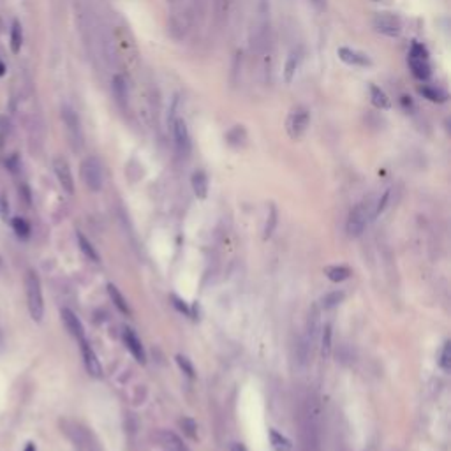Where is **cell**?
Returning a JSON list of instances; mask_svg holds the SVG:
<instances>
[{"label": "cell", "instance_id": "6da1fadb", "mask_svg": "<svg viewBox=\"0 0 451 451\" xmlns=\"http://www.w3.org/2000/svg\"><path fill=\"white\" fill-rule=\"evenodd\" d=\"M25 293H26V307H29L30 317L36 323H41L44 316V298L41 280L34 270H29L25 275Z\"/></svg>", "mask_w": 451, "mask_h": 451}, {"label": "cell", "instance_id": "7a4b0ae2", "mask_svg": "<svg viewBox=\"0 0 451 451\" xmlns=\"http://www.w3.org/2000/svg\"><path fill=\"white\" fill-rule=\"evenodd\" d=\"M62 430L72 442L76 451H97V442H95L94 435L83 425L67 419V421H62Z\"/></svg>", "mask_w": 451, "mask_h": 451}, {"label": "cell", "instance_id": "3957f363", "mask_svg": "<svg viewBox=\"0 0 451 451\" xmlns=\"http://www.w3.org/2000/svg\"><path fill=\"white\" fill-rule=\"evenodd\" d=\"M81 178L85 182V185L89 187L92 192H99L102 189V183H104V171H102V166L99 162V159L95 157H87L81 162Z\"/></svg>", "mask_w": 451, "mask_h": 451}, {"label": "cell", "instance_id": "277c9868", "mask_svg": "<svg viewBox=\"0 0 451 451\" xmlns=\"http://www.w3.org/2000/svg\"><path fill=\"white\" fill-rule=\"evenodd\" d=\"M62 120H64V125H66L69 143L72 145L74 150H79L83 145V129H81V122H79L78 113H76L71 106H64Z\"/></svg>", "mask_w": 451, "mask_h": 451}, {"label": "cell", "instance_id": "5b68a950", "mask_svg": "<svg viewBox=\"0 0 451 451\" xmlns=\"http://www.w3.org/2000/svg\"><path fill=\"white\" fill-rule=\"evenodd\" d=\"M370 205L369 201H361L360 205H356L353 210H351L349 213V219H347V233H349V236H360L363 233V229L367 228V224H369L370 217H372V213H370Z\"/></svg>", "mask_w": 451, "mask_h": 451}, {"label": "cell", "instance_id": "8992f818", "mask_svg": "<svg viewBox=\"0 0 451 451\" xmlns=\"http://www.w3.org/2000/svg\"><path fill=\"white\" fill-rule=\"evenodd\" d=\"M308 124H311V111L303 106H298L294 108L288 117V122H286V129H288V134L291 139H300L301 136L305 134Z\"/></svg>", "mask_w": 451, "mask_h": 451}, {"label": "cell", "instance_id": "52a82bcc", "mask_svg": "<svg viewBox=\"0 0 451 451\" xmlns=\"http://www.w3.org/2000/svg\"><path fill=\"white\" fill-rule=\"evenodd\" d=\"M372 25L374 29H376V32L383 34L386 37H399L400 32H402L400 18L389 13H377L376 16H374Z\"/></svg>", "mask_w": 451, "mask_h": 451}, {"label": "cell", "instance_id": "ba28073f", "mask_svg": "<svg viewBox=\"0 0 451 451\" xmlns=\"http://www.w3.org/2000/svg\"><path fill=\"white\" fill-rule=\"evenodd\" d=\"M171 132H173L175 148H177L178 155L187 157L190 154V136L185 120L183 118H173L171 120Z\"/></svg>", "mask_w": 451, "mask_h": 451}, {"label": "cell", "instance_id": "9c48e42d", "mask_svg": "<svg viewBox=\"0 0 451 451\" xmlns=\"http://www.w3.org/2000/svg\"><path fill=\"white\" fill-rule=\"evenodd\" d=\"M53 171H55V177L60 185H62V189L66 190L67 194H74V178H72L71 167H69L67 160L62 157H57L53 160Z\"/></svg>", "mask_w": 451, "mask_h": 451}, {"label": "cell", "instance_id": "30bf717a", "mask_svg": "<svg viewBox=\"0 0 451 451\" xmlns=\"http://www.w3.org/2000/svg\"><path fill=\"white\" fill-rule=\"evenodd\" d=\"M79 344H81V356H83V363H85L87 372H89L92 377H101L102 367H101V361H99L97 354L94 353V349L89 346L87 340H81Z\"/></svg>", "mask_w": 451, "mask_h": 451}, {"label": "cell", "instance_id": "8fae6325", "mask_svg": "<svg viewBox=\"0 0 451 451\" xmlns=\"http://www.w3.org/2000/svg\"><path fill=\"white\" fill-rule=\"evenodd\" d=\"M337 55L344 64H347V66H353V67H370L372 66V60H370L365 53H360V51H356V49L339 48Z\"/></svg>", "mask_w": 451, "mask_h": 451}, {"label": "cell", "instance_id": "7c38bea8", "mask_svg": "<svg viewBox=\"0 0 451 451\" xmlns=\"http://www.w3.org/2000/svg\"><path fill=\"white\" fill-rule=\"evenodd\" d=\"M159 446L162 448V451H189L187 444L183 442V439L180 435H177L175 432L170 430H160L157 435Z\"/></svg>", "mask_w": 451, "mask_h": 451}, {"label": "cell", "instance_id": "4fadbf2b", "mask_svg": "<svg viewBox=\"0 0 451 451\" xmlns=\"http://www.w3.org/2000/svg\"><path fill=\"white\" fill-rule=\"evenodd\" d=\"M62 321H64V326L69 333L72 335L78 342L85 340V330H83V324L79 321V317L71 311V308H62Z\"/></svg>", "mask_w": 451, "mask_h": 451}, {"label": "cell", "instance_id": "5bb4252c", "mask_svg": "<svg viewBox=\"0 0 451 451\" xmlns=\"http://www.w3.org/2000/svg\"><path fill=\"white\" fill-rule=\"evenodd\" d=\"M124 342H125V346H127L129 353L134 356V360L137 363L147 361V354H145L143 344H141V340L136 337V333L131 330V328H127V330L124 331Z\"/></svg>", "mask_w": 451, "mask_h": 451}, {"label": "cell", "instance_id": "9a60e30c", "mask_svg": "<svg viewBox=\"0 0 451 451\" xmlns=\"http://www.w3.org/2000/svg\"><path fill=\"white\" fill-rule=\"evenodd\" d=\"M190 185H192V190L198 200H205L208 196V177H206L205 171H194L192 177H190Z\"/></svg>", "mask_w": 451, "mask_h": 451}, {"label": "cell", "instance_id": "2e32d148", "mask_svg": "<svg viewBox=\"0 0 451 451\" xmlns=\"http://www.w3.org/2000/svg\"><path fill=\"white\" fill-rule=\"evenodd\" d=\"M409 67H411L412 74H414V78L421 79V81H425V79L430 78V66H429V60H423V59H414V57H409Z\"/></svg>", "mask_w": 451, "mask_h": 451}, {"label": "cell", "instance_id": "e0dca14e", "mask_svg": "<svg viewBox=\"0 0 451 451\" xmlns=\"http://www.w3.org/2000/svg\"><path fill=\"white\" fill-rule=\"evenodd\" d=\"M108 294H109V298H111V301L115 303V307H117L118 311L122 312V314L131 316V307H129V303H127V300L124 298V294L118 291L117 286L109 284L108 286Z\"/></svg>", "mask_w": 451, "mask_h": 451}, {"label": "cell", "instance_id": "ac0fdd59", "mask_svg": "<svg viewBox=\"0 0 451 451\" xmlns=\"http://www.w3.org/2000/svg\"><path fill=\"white\" fill-rule=\"evenodd\" d=\"M324 275L330 278L331 282H344L351 277V268L344 265H333L324 268Z\"/></svg>", "mask_w": 451, "mask_h": 451}, {"label": "cell", "instance_id": "d6986e66", "mask_svg": "<svg viewBox=\"0 0 451 451\" xmlns=\"http://www.w3.org/2000/svg\"><path fill=\"white\" fill-rule=\"evenodd\" d=\"M270 441L273 451H294L293 442L277 430H270Z\"/></svg>", "mask_w": 451, "mask_h": 451}, {"label": "cell", "instance_id": "ffe728a7", "mask_svg": "<svg viewBox=\"0 0 451 451\" xmlns=\"http://www.w3.org/2000/svg\"><path fill=\"white\" fill-rule=\"evenodd\" d=\"M419 94L425 99H429L430 102H437V104H442V102L448 101V94L439 89H432V87H419L418 89Z\"/></svg>", "mask_w": 451, "mask_h": 451}, {"label": "cell", "instance_id": "44dd1931", "mask_svg": "<svg viewBox=\"0 0 451 451\" xmlns=\"http://www.w3.org/2000/svg\"><path fill=\"white\" fill-rule=\"evenodd\" d=\"M370 99H372V104L376 106V108H379V109H388L389 108L388 95H386L377 85H374V83L370 85Z\"/></svg>", "mask_w": 451, "mask_h": 451}, {"label": "cell", "instance_id": "7402d4cb", "mask_svg": "<svg viewBox=\"0 0 451 451\" xmlns=\"http://www.w3.org/2000/svg\"><path fill=\"white\" fill-rule=\"evenodd\" d=\"M298 64H300V55L298 53H291L286 60V66H284V81L286 83H293L294 76H296V69Z\"/></svg>", "mask_w": 451, "mask_h": 451}, {"label": "cell", "instance_id": "603a6c76", "mask_svg": "<svg viewBox=\"0 0 451 451\" xmlns=\"http://www.w3.org/2000/svg\"><path fill=\"white\" fill-rule=\"evenodd\" d=\"M113 95L120 106H124L125 101H127V85H125V79L122 76L113 78Z\"/></svg>", "mask_w": 451, "mask_h": 451}, {"label": "cell", "instance_id": "cb8c5ba5", "mask_svg": "<svg viewBox=\"0 0 451 451\" xmlns=\"http://www.w3.org/2000/svg\"><path fill=\"white\" fill-rule=\"evenodd\" d=\"M21 44H23V30H21L20 21L14 20L13 26H11V51H13L14 55L20 53Z\"/></svg>", "mask_w": 451, "mask_h": 451}, {"label": "cell", "instance_id": "d4e9b609", "mask_svg": "<svg viewBox=\"0 0 451 451\" xmlns=\"http://www.w3.org/2000/svg\"><path fill=\"white\" fill-rule=\"evenodd\" d=\"M76 236H78V245H79V248H81L83 254H85L90 261H99L97 250H95V247L89 242V238H87V236L83 235V233H79V231H78V235H76Z\"/></svg>", "mask_w": 451, "mask_h": 451}, {"label": "cell", "instance_id": "484cf974", "mask_svg": "<svg viewBox=\"0 0 451 451\" xmlns=\"http://www.w3.org/2000/svg\"><path fill=\"white\" fill-rule=\"evenodd\" d=\"M321 354L324 360H328L331 354V324H324L323 335H321Z\"/></svg>", "mask_w": 451, "mask_h": 451}, {"label": "cell", "instance_id": "4316f807", "mask_svg": "<svg viewBox=\"0 0 451 451\" xmlns=\"http://www.w3.org/2000/svg\"><path fill=\"white\" fill-rule=\"evenodd\" d=\"M226 139H228V143L233 145V147H240V145H243V141L247 139L245 129H243L242 125H235V127L226 134Z\"/></svg>", "mask_w": 451, "mask_h": 451}, {"label": "cell", "instance_id": "83f0119b", "mask_svg": "<svg viewBox=\"0 0 451 451\" xmlns=\"http://www.w3.org/2000/svg\"><path fill=\"white\" fill-rule=\"evenodd\" d=\"M439 367H441L444 372H449L451 370V342L446 340L442 344V349L439 353Z\"/></svg>", "mask_w": 451, "mask_h": 451}, {"label": "cell", "instance_id": "f1b7e54d", "mask_svg": "<svg viewBox=\"0 0 451 451\" xmlns=\"http://www.w3.org/2000/svg\"><path fill=\"white\" fill-rule=\"evenodd\" d=\"M344 300V293L342 291H333V293H328L323 296V308L324 311H331L335 308L337 305L342 303Z\"/></svg>", "mask_w": 451, "mask_h": 451}, {"label": "cell", "instance_id": "f546056e", "mask_svg": "<svg viewBox=\"0 0 451 451\" xmlns=\"http://www.w3.org/2000/svg\"><path fill=\"white\" fill-rule=\"evenodd\" d=\"M180 427H182L183 434H185L187 437H190V439H194V441H196V439H198V425H196V421H194L192 418H182L180 419Z\"/></svg>", "mask_w": 451, "mask_h": 451}, {"label": "cell", "instance_id": "4dcf8cb0", "mask_svg": "<svg viewBox=\"0 0 451 451\" xmlns=\"http://www.w3.org/2000/svg\"><path fill=\"white\" fill-rule=\"evenodd\" d=\"M13 229L20 238H26V236L30 235V226L25 219H21V217H14L13 219Z\"/></svg>", "mask_w": 451, "mask_h": 451}, {"label": "cell", "instance_id": "1f68e13d", "mask_svg": "<svg viewBox=\"0 0 451 451\" xmlns=\"http://www.w3.org/2000/svg\"><path fill=\"white\" fill-rule=\"evenodd\" d=\"M275 226H277V208H275V206H271V208H270V217H268L266 226H265V240H268L270 236L273 235Z\"/></svg>", "mask_w": 451, "mask_h": 451}, {"label": "cell", "instance_id": "d6a6232c", "mask_svg": "<svg viewBox=\"0 0 451 451\" xmlns=\"http://www.w3.org/2000/svg\"><path fill=\"white\" fill-rule=\"evenodd\" d=\"M177 363H178V367L182 369V372L185 374L187 377H190V379H192V377H194V367H192V363H190L189 358L182 356V354H178V356H177Z\"/></svg>", "mask_w": 451, "mask_h": 451}, {"label": "cell", "instance_id": "836d02e7", "mask_svg": "<svg viewBox=\"0 0 451 451\" xmlns=\"http://www.w3.org/2000/svg\"><path fill=\"white\" fill-rule=\"evenodd\" d=\"M409 57H414V59H423V60H429V51L423 44L419 43H412L411 46V53Z\"/></svg>", "mask_w": 451, "mask_h": 451}, {"label": "cell", "instance_id": "e575fe53", "mask_svg": "<svg viewBox=\"0 0 451 451\" xmlns=\"http://www.w3.org/2000/svg\"><path fill=\"white\" fill-rule=\"evenodd\" d=\"M0 219H9V203H7V200L4 196H0Z\"/></svg>", "mask_w": 451, "mask_h": 451}, {"label": "cell", "instance_id": "d590c367", "mask_svg": "<svg viewBox=\"0 0 451 451\" xmlns=\"http://www.w3.org/2000/svg\"><path fill=\"white\" fill-rule=\"evenodd\" d=\"M173 301H175V307H177L180 312H185V314H190V311H189V307H187V305H185V301H182L180 298H177V296H173Z\"/></svg>", "mask_w": 451, "mask_h": 451}, {"label": "cell", "instance_id": "8d00e7d4", "mask_svg": "<svg viewBox=\"0 0 451 451\" xmlns=\"http://www.w3.org/2000/svg\"><path fill=\"white\" fill-rule=\"evenodd\" d=\"M231 451H247V448L242 444V442H233V444H231Z\"/></svg>", "mask_w": 451, "mask_h": 451}, {"label": "cell", "instance_id": "74e56055", "mask_svg": "<svg viewBox=\"0 0 451 451\" xmlns=\"http://www.w3.org/2000/svg\"><path fill=\"white\" fill-rule=\"evenodd\" d=\"M311 4L316 7V9H324V0H311Z\"/></svg>", "mask_w": 451, "mask_h": 451}, {"label": "cell", "instance_id": "f35d334b", "mask_svg": "<svg viewBox=\"0 0 451 451\" xmlns=\"http://www.w3.org/2000/svg\"><path fill=\"white\" fill-rule=\"evenodd\" d=\"M4 74H6V66L0 62V76H4Z\"/></svg>", "mask_w": 451, "mask_h": 451}, {"label": "cell", "instance_id": "ab89813d", "mask_svg": "<svg viewBox=\"0 0 451 451\" xmlns=\"http://www.w3.org/2000/svg\"><path fill=\"white\" fill-rule=\"evenodd\" d=\"M25 451H36V449H34V446H32V444H30V446H29V448H26Z\"/></svg>", "mask_w": 451, "mask_h": 451}, {"label": "cell", "instance_id": "60d3db41", "mask_svg": "<svg viewBox=\"0 0 451 451\" xmlns=\"http://www.w3.org/2000/svg\"><path fill=\"white\" fill-rule=\"evenodd\" d=\"M0 266H2V258H0Z\"/></svg>", "mask_w": 451, "mask_h": 451}, {"label": "cell", "instance_id": "b9f144b4", "mask_svg": "<svg viewBox=\"0 0 451 451\" xmlns=\"http://www.w3.org/2000/svg\"><path fill=\"white\" fill-rule=\"evenodd\" d=\"M376 2H379V0H376Z\"/></svg>", "mask_w": 451, "mask_h": 451}]
</instances>
